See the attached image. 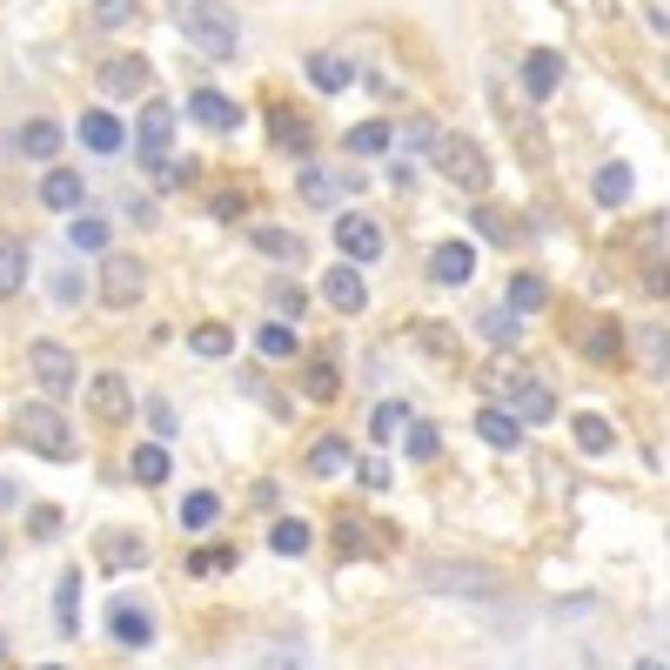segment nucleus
<instances>
[{"label": "nucleus", "instance_id": "obj_1", "mask_svg": "<svg viewBox=\"0 0 670 670\" xmlns=\"http://www.w3.org/2000/svg\"><path fill=\"white\" fill-rule=\"evenodd\" d=\"M162 8H168V21H175L202 54L228 61L235 48H242V34H235V14L222 8V0H162Z\"/></svg>", "mask_w": 670, "mask_h": 670}, {"label": "nucleus", "instance_id": "obj_2", "mask_svg": "<svg viewBox=\"0 0 670 670\" xmlns=\"http://www.w3.org/2000/svg\"><path fill=\"white\" fill-rule=\"evenodd\" d=\"M416 583H422V590H437V597H469V604H496L503 590H509L490 564H456V557L416 564Z\"/></svg>", "mask_w": 670, "mask_h": 670}, {"label": "nucleus", "instance_id": "obj_3", "mask_svg": "<svg viewBox=\"0 0 670 670\" xmlns=\"http://www.w3.org/2000/svg\"><path fill=\"white\" fill-rule=\"evenodd\" d=\"M429 162H437L443 181H456L469 194L490 188V154H483V141H469V135H437V141H429Z\"/></svg>", "mask_w": 670, "mask_h": 670}, {"label": "nucleus", "instance_id": "obj_4", "mask_svg": "<svg viewBox=\"0 0 670 670\" xmlns=\"http://www.w3.org/2000/svg\"><path fill=\"white\" fill-rule=\"evenodd\" d=\"M14 437H21L34 456H54V463L74 456V429H67V416H61L54 403H27V409L14 416Z\"/></svg>", "mask_w": 670, "mask_h": 670}, {"label": "nucleus", "instance_id": "obj_5", "mask_svg": "<svg viewBox=\"0 0 670 670\" xmlns=\"http://www.w3.org/2000/svg\"><path fill=\"white\" fill-rule=\"evenodd\" d=\"M101 302L108 308H135L141 295H148V262L141 255H122V249H108V262H101Z\"/></svg>", "mask_w": 670, "mask_h": 670}, {"label": "nucleus", "instance_id": "obj_6", "mask_svg": "<svg viewBox=\"0 0 670 670\" xmlns=\"http://www.w3.org/2000/svg\"><path fill=\"white\" fill-rule=\"evenodd\" d=\"M27 376H34V389H48V403H61L67 389L81 382L74 349H61V342H34V349H27Z\"/></svg>", "mask_w": 670, "mask_h": 670}, {"label": "nucleus", "instance_id": "obj_7", "mask_svg": "<svg viewBox=\"0 0 670 670\" xmlns=\"http://www.w3.org/2000/svg\"><path fill=\"white\" fill-rule=\"evenodd\" d=\"M336 249L349 255V262H382V228H376V215H342L336 222Z\"/></svg>", "mask_w": 670, "mask_h": 670}, {"label": "nucleus", "instance_id": "obj_8", "mask_svg": "<svg viewBox=\"0 0 670 670\" xmlns=\"http://www.w3.org/2000/svg\"><path fill=\"white\" fill-rule=\"evenodd\" d=\"M168 141H175V108H168V101H148L141 128H135V148H141V162H148V168H162Z\"/></svg>", "mask_w": 670, "mask_h": 670}, {"label": "nucleus", "instance_id": "obj_9", "mask_svg": "<svg viewBox=\"0 0 670 670\" xmlns=\"http://www.w3.org/2000/svg\"><path fill=\"white\" fill-rule=\"evenodd\" d=\"M323 295H329L342 315H363V308H369V282H363V268H356V262L323 268Z\"/></svg>", "mask_w": 670, "mask_h": 670}, {"label": "nucleus", "instance_id": "obj_10", "mask_svg": "<svg viewBox=\"0 0 670 670\" xmlns=\"http://www.w3.org/2000/svg\"><path fill=\"white\" fill-rule=\"evenodd\" d=\"M88 403H94V416H101V422H128V416H135V389H128V376L101 369V376L88 382Z\"/></svg>", "mask_w": 670, "mask_h": 670}, {"label": "nucleus", "instance_id": "obj_11", "mask_svg": "<svg viewBox=\"0 0 670 670\" xmlns=\"http://www.w3.org/2000/svg\"><path fill=\"white\" fill-rule=\"evenodd\" d=\"M469 275H477V249H469V242H437V249H429V282L463 289Z\"/></svg>", "mask_w": 670, "mask_h": 670}, {"label": "nucleus", "instance_id": "obj_12", "mask_svg": "<svg viewBox=\"0 0 670 670\" xmlns=\"http://www.w3.org/2000/svg\"><path fill=\"white\" fill-rule=\"evenodd\" d=\"M509 416L517 422H549L557 416V396H549V382H536V376H523V382H509Z\"/></svg>", "mask_w": 670, "mask_h": 670}, {"label": "nucleus", "instance_id": "obj_13", "mask_svg": "<svg viewBox=\"0 0 670 670\" xmlns=\"http://www.w3.org/2000/svg\"><path fill=\"white\" fill-rule=\"evenodd\" d=\"M101 94H108V101L148 94V61H141V54H114V61L101 67Z\"/></svg>", "mask_w": 670, "mask_h": 670}, {"label": "nucleus", "instance_id": "obj_14", "mask_svg": "<svg viewBox=\"0 0 670 670\" xmlns=\"http://www.w3.org/2000/svg\"><path fill=\"white\" fill-rule=\"evenodd\" d=\"M630 356H637L650 376H670V323H644V329H630Z\"/></svg>", "mask_w": 670, "mask_h": 670}, {"label": "nucleus", "instance_id": "obj_15", "mask_svg": "<svg viewBox=\"0 0 670 670\" xmlns=\"http://www.w3.org/2000/svg\"><path fill=\"white\" fill-rule=\"evenodd\" d=\"M356 181H363V175H329L323 162H308V168H302V202H308V208H336L342 188H356Z\"/></svg>", "mask_w": 670, "mask_h": 670}, {"label": "nucleus", "instance_id": "obj_16", "mask_svg": "<svg viewBox=\"0 0 670 670\" xmlns=\"http://www.w3.org/2000/svg\"><path fill=\"white\" fill-rule=\"evenodd\" d=\"M557 81H564V54H557V48H536V54H523V94H530V101L557 94Z\"/></svg>", "mask_w": 670, "mask_h": 670}, {"label": "nucleus", "instance_id": "obj_17", "mask_svg": "<svg viewBox=\"0 0 670 670\" xmlns=\"http://www.w3.org/2000/svg\"><path fill=\"white\" fill-rule=\"evenodd\" d=\"M108 630H114V637H122L128 650H141V644H154V617L141 610V604H108Z\"/></svg>", "mask_w": 670, "mask_h": 670}, {"label": "nucleus", "instance_id": "obj_18", "mask_svg": "<svg viewBox=\"0 0 670 670\" xmlns=\"http://www.w3.org/2000/svg\"><path fill=\"white\" fill-rule=\"evenodd\" d=\"M188 114H194L202 128H235V122H242V108H235L222 88H194V94H188Z\"/></svg>", "mask_w": 670, "mask_h": 670}, {"label": "nucleus", "instance_id": "obj_19", "mask_svg": "<svg viewBox=\"0 0 670 670\" xmlns=\"http://www.w3.org/2000/svg\"><path fill=\"white\" fill-rule=\"evenodd\" d=\"M268 141L282 148V154H308L315 135H308V122H302V108H275V114H268Z\"/></svg>", "mask_w": 670, "mask_h": 670}, {"label": "nucleus", "instance_id": "obj_20", "mask_svg": "<svg viewBox=\"0 0 670 670\" xmlns=\"http://www.w3.org/2000/svg\"><path fill=\"white\" fill-rule=\"evenodd\" d=\"M81 141L94 154H114V148L128 141V122H114V108H94V114H81Z\"/></svg>", "mask_w": 670, "mask_h": 670}, {"label": "nucleus", "instance_id": "obj_21", "mask_svg": "<svg viewBox=\"0 0 670 670\" xmlns=\"http://www.w3.org/2000/svg\"><path fill=\"white\" fill-rule=\"evenodd\" d=\"M101 564H114V570H141L148 564V549H141V536L135 530H101Z\"/></svg>", "mask_w": 670, "mask_h": 670}, {"label": "nucleus", "instance_id": "obj_22", "mask_svg": "<svg viewBox=\"0 0 670 670\" xmlns=\"http://www.w3.org/2000/svg\"><path fill=\"white\" fill-rule=\"evenodd\" d=\"M477 437H483L490 450H517V443H523V422L509 416V409H477Z\"/></svg>", "mask_w": 670, "mask_h": 670}, {"label": "nucleus", "instance_id": "obj_23", "mask_svg": "<svg viewBox=\"0 0 670 670\" xmlns=\"http://www.w3.org/2000/svg\"><path fill=\"white\" fill-rule=\"evenodd\" d=\"M81 194H88V181L74 175V168H48L41 175V202L48 208H81Z\"/></svg>", "mask_w": 670, "mask_h": 670}, {"label": "nucleus", "instance_id": "obj_24", "mask_svg": "<svg viewBox=\"0 0 670 670\" xmlns=\"http://www.w3.org/2000/svg\"><path fill=\"white\" fill-rule=\"evenodd\" d=\"M14 148L34 154V162H54V154H61V122H27V128L14 135Z\"/></svg>", "mask_w": 670, "mask_h": 670}, {"label": "nucleus", "instance_id": "obj_25", "mask_svg": "<svg viewBox=\"0 0 670 670\" xmlns=\"http://www.w3.org/2000/svg\"><path fill=\"white\" fill-rule=\"evenodd\" d=\"M356 74H349V61H336V54H308V88H323V94H342Z\"/></svg>", "mask_w": 670, "mask_h": 670}, {"label": "nucleus", "instance_id": "obj_26", "mask_svg": "<svg viewBox=\"0 0 670 670\" xmlns=\"http://www.w3.org/2000/svg\"><path fill=\"white\" fill-rule=\"evenodd\" d=\"M249 242L262 249V255H275V262H302V242L289 228H275V222H262V228H249Z\"/></svg>", "mask_w": 670, "mask_h": 670}, {"label": "nucleus", "instance_id": "obj_27", "mask_svg": "<svg viewBox=\"0 0 670 670\" xmlns=\"http://www.w3.org/2000/svg\"><path fill=\"white\" fill-rule=\"evenodd\" d=\"M583 356H590V363H617V356H623V329H617V323H590V329H583Z\"/></svg>", "mask_w": 670, "mask_h": 670}, {"label": "nucleus", "instance_id": "obj_28", "mask_svg": "<svg viewBox=\"0 0 670 670\" xmlns=\"http://www.w3.org/2000/svg\"><path fill=\"white\" fill-rule=\"evenodd\" d=\"M477 336L490 342V349H517L523 336H517V308H490L483 323H477Z\"/></svg>", "mask_w": 670, "mask_h": 670}, {"label": "nucleus", "instance_id": "obj_29", "mask_svg": "<svg viewBox=\"0 0 670 670\" xmlns=\"http://www.w3.org/2000/svg\"><path fill=\"white\" fill-rule=\"evenodd\" d=\"M255 349H262L268 363H282V356H295V349H302V336H295L289 323H262V329H255Z\"/></svg>", "mask_w": 670, "mask_h": 670}, {"label": "nucleus", "instance_id": "obj_30", "mask_svg": "<svg viewBox=\"0 0 670 670\" xmlns=\"http://www.w3.org/2000/svg\"><path fill=\"white\" fill-rule=\"evenodd\" d=\"M128 469H135V483H168V469H175V463H168V450H162V443H141V450L128 456Z\"/></svg>", "mask_w": 670, "mask_h": 670}, {"label": "nucleus", "instance_id": "obj_31", "mask_svg": "<svg viewBox=\"0 0 670 670\" xmlns=\"http://www.w3.org/2000/svg\"><path fill=\"white\" fill-rule=\"evenodd\" d=\"M342 469H349V443L342 437H323L308 450V477H342Z\"/></svg>", "mask_w": 670, "mask_h": 670}, {"label": "nucleus", "instance_id": "obj_32", "mask_svg": "<svg viewBox=\"0 0 670 670\" xmlns=\"http://www.w3.org/2000/svg\"><path fill=\"white\" fill-rule=\"evenodd\" d=\"M21 282H27V249L14 235H0V295H14Z\"/></svg>", "mask_w": 670, "mask_h": 670}, {"label": "nucleus", "instance_id": "obj_33", "mask_svg": "<svg viewBox=\"0 0 670 670\" xmlns=\"http://www.w3.org/2000/svg\"><path fill=\"white\" fill-rule=\"evenodd\" d=\"M570 429H577V450H590V456H604V450L617 443V429H610L604 416H590V409H583V416H577Z\"/></svg>", "mask_w": 670, "mask_h": 670}, {"label": "nucleus", "instance_id": "obj_34", "mask_svg": "<svg viewBox=\"0 0 670 670\" xmlns=\"http://www.w3.org/2000/svg\"><path fill=\"white\" fill-rule=\"evenodd\" d=\"M215 517H222V496H215V490H188V496H181V523H188V530H208Z\"/></svg>", "mask_w": 670, "mask_h": 670}, {"label": "nucleus", "instance_id": "obj_35", "mask_svg": "<svg viewBox=\"0 0 670 670\" xmlns=\"http://www.w3.org/2000/svg\"><path fill=\"white\" fill-rule=\"evenodd\" d=\"M597 202H604V208H623V202H630V168H623V162H604V168H597Z\"/></svg>", "mask_w": 670, "mask_h": 670}, {"label": "nucleus", "instance_id": "obj_36", "mask_svg": "<svg viewBox=\"0 0 670 670\" xmlns=\"http://www.w3.org/2000/svg\"><path fill=\"white\" fill-rule=\"evenodd\" d=\"M403 450H409L416 463H429V456L443 450V429H437V422H403Z\"/></svg>", "mask_w": 670, "mask_h": 670}, {"label": "nucleus", "instance_id": "obj_37", "mask_svg": "<svg viewBox=\"0 0 670 670\" xmlns=\"http://www.w3.org/2000/svg\"><path fill=\"white\" fill-rule=\"evenodd\" d=\"M268 549H275V557H302V549H308V523H295V517H282V523H275V530H268Z\"/></svg>", "mask_w": 670, "mask_h": 670}, {"label": "nucleus", "instance_id": "obj_38", "mask_svg": "<svg viewBox=\"0 0 670 670\" xmlns=\"http://www.w3.org/2000/svg\"><path fill=\"white\" fill-rule=\"evenodd\" d=\"M543 302H549L543 275H517V282H509V308H517V315H530V308H543Z\"/></svg>", "mask_w": 670, "mask_h": 670}, {"label": "nucleus", "instance_id": "obj_39", "mask_svg": "<svg viewBox=\"0 0 670 670\" xmlns=\"http://www.w3.org/2000/svg\"><path fill=\"white\" fill-rule=\"evenodd\" d=\"M336 543H342V557H369V549H376V536H369L363 517H342V523H336Z\"/></svg>", "mask_w": 670, "mask_h": 670}, {"label": "nucleus", "instance_id": "obj_40", "mask_svg": "<svg viewBox=\"0 0 670 670\" xmlns=\"http://www.w3.org/2000/svg\"><path fill=\"white\" fill-rule=\"evenodd\" d=\"M74 249H94V255H108V222L101 215H74Z\"/></svg>", "mask_w": 670, "mask_h": 670}, {"label": "nucleus", "instance_id": "obj_41", "mask_svg": "<svg viewBox=\"0 0 670 670\" xmlns=\"http://www.w3.org/2000/svg\"><path fill=\"white\" fill-rule=\"evenodd\" d=\"M48 295H54L61 308H74V302L88 295V275H81V268H54V282H48Z\"/></svg>", "mask_w": 670, "mask_h": 670}, {"label": "nucleus", "instance_id": "obj_42", "mask_svg": "<svg viewBox=\"0 0 670 670\" xmlns=\"http://www.w3.org/2000/svg\"><path fill=\"white\" fill-rule=\"evenodd\" d=\"M188 342H194V356H208V363H215V356H228V349H235V336H228L222 323H202V329H194Z\"/></svg>", "mask_w": 670, "mask_h": 670}, {"label": "nucleus", "instance_id": "obj_43", "mask_svg": "<svg viewBox=\"0 0 670 670\" xmlns=\"http://www.w3.org/2000/svg\"><path fill=\"white\" fill-rule=\"evenodd\" d=\"M403 422H409V409H403V403H376V409H369V437H376V443H389Z\"/></svg>", "mask_w": 670, "mask_h": 670}, {"label": "nucleus", "instance_id": "obj_44", "mask_svg": "<svg viewBox=\"0 0 670 670\" xmlns=\"http://www.w3.org/2000/svg\"><path fill=\"white\" fill-rule=\"evenodd\" d=\"M74 597H81V570H61V597H54V617H61V630H74V623H81Z\"/></svg>", "mask_w": 670, "mask_h": 670}, {"label": "nucleus", "instance_id": "obj_45", "mask_svg": "<svg viewBox=\"0 0 670 670\" xmlns=\"http://www.w3.org/2000/svg\"><path fill=\"white\" fill-rule=\"evenodd\" d=\"M302 389H308L315 403H329V396H342V376H336V363H308V382H302Z\"/></svg>", "mask_w": 670, "mask_h": 670}, {"label": "nucleus", "instance_id": "obj_46", "mask_svg": "<svg viewBox=\"0 0 670 670\" xmlns=\"http://www.w3.org/2000/svg\"><path fill=\"white\" fill-rule=\"evenodd\" d=\"M389 148V122H363V128H349V154H382Z\"/></svg>", "mask_w": 670, "mask_h": 670}, {"label": "nucleus", "instance_id": "obj_47", "mask_svg": "<svg viewBox=\"0 0 670 670\" xmlns=\"http://www.w3.org/2000/svg\"><path fill=\"white\" fill-rule=\"evenodd\" d=\"M477 228L490 235V242H496V249H509V242H517V222H509L503 208H477Z\"/></svg>", "mask_w": 670, "mask_h": 670}, {"label": "nucleus", "instance_id": "obj_48", "mask_svg": "<svg viewBox=\"0 0 670 670\" xmlns=\"http://www.w3.org/2000/svg\"><path fill=\"white\" fill-rule=\"evenodd\" d=\"M416 336H422V356H437V363H450V356H456V349H450V329H443V323H429V329H416Z\"/></svg>", "mask_w": 670, "mask_h": 670}, {"label": "nucleus", "instance_id": "obj_49", "mask_svg": "<svg viewBox=\"0 0 670 670\" xmlns=\"http://www.w3.org/2000/svg\"><path fill=\"white\" fill-rule=\"evenodd\" d=\"M94 21L101 27H128L135 21V0H94Z\"/></svg>", "mask_w": 670, "mask_h": 670}, {"label": "nucleus", "instance_id": "obj_50", "mask_svg": "<svg viewBox=\"0 0 670 670\" xmlns=\"http://www.w3.org/2000/svg\"><path fill=\"white\" fill-rule=\"evenodd\" d=\"M363 490H389V463H382V456L363 463Z\"/></svg>", "mask_w": 670, "mask_h": 670}, {"label": "nucleus", "instance_id": "obj_51", "mask_svg": "<svg viewBox=\"0 0 670 670\" xmlns=\"http://www.w3.org/2000/svg\"><path fill=\"white\" fill-rule=\"evenodd\" d=\"M148 422H154V437H175V409L168 403H148Z\"/></svg>", "mask_w": 670, "mask_h": 670}, {"label": "nucleus", "instance_id": "obj_52", "mask_svg": "<svg viewBox=\"0 0 670 670\" xmlns=\"http://www.w3.org/2000/svg\"><path fill=\"white\" fill-rule=\"evenodd\" d=\"M275 308L295 315V308H302V289H295V282H275Z\"/></svg>", "mask_w": 670, "mask_h": 670}, {"label": "nucleus", "instance_id": "obj_53", "mask_svg": "<svg viewBox=\"0 0 670 670\" xmlns=\"http://www.w3.org/2000/svg\"><path fill=\"white\" fill-rule=\"evenodd\" d=\"M637 670H663V663H657V657H644V663H637Z\"/></svg>", "mask_w": 670, "mask_h": 670}, {"label": "nucleus", "instance_id": "obj_54", "mask_svg": "<svg viewBox=\"0 0 670 670\" xmlns=\"http://www.w3.org/2000/svg\"><path fill=\"white\" fill-rule=\"evenodd\" d=\"M597 8H610V0H597Z\"/></svg>", "mask_w": 670, "mask_h": 670}, {"label": "nucleus", "instance_id": "obj_55", "mask_svg": "<svg viewBox=\"0 0 670 670\" xmlns=\"http://www.w3.org/2000/svg\"><path fill=\"white\" fill-rule=\"evenodd\" d=\"M48 670H61V663H48Z\"/></svg>", "mask_w": 670, "mask_h": 670}]
</instances>
